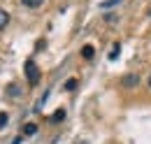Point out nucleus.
<instances>
[{
	"mask_svg": "<svg viewBox=\"0 0 151 144\" xmlns=\"http://www.w3.org/2000/svg\"><path fill=\"white\" fill-rule=\"evenodd\" d=\"M149 86H151V74H149Z\"/></svg>",
	"mask_w": 151,
	"mask_h": 144,
	"instance_id": "13",
	"label": "nucleus"
},
{
	"mask_svg": "<svg viewBox=\"0 0 151 144\" xmlns=\"http://www.w3.org/2000/svg\"><path fill=\"white\" fill-rule=\"evenodd\" d=\"M93 54H95V49L91 47V44H86V47L81 49V56H84L86 60H91V58H93Z\"/></svg>",
	"mask_w": 151,
	"mask_h": 144,
	"instance_id": "3",
	"label": "nucleus"
},
{
	"mask_svg": "<svg viewBox=\"0 0 151 144\" xmlns=\"http://www.w3.org/2000/svg\"><path fill=\"white\" fill-rule=\"evenodd\" d=\"M7 23H9V14H7L5 9H0V30H2Z\"/></svg>",
	"mask_w": 151,
	"mask_h": 144,
	"instance_id": "5",
	"label": "nucleus"
},
{
	"mask_svg": "<svg viewBox=\"0 0 151 144\" xmlns=\"http://www.w3.org/2000/svg\"><path fill=\"white\" fill-rule=\"evenodd\" d=\"M119 2H123V0H102L100 2V9H112L114 5H119Z\"/></svg>",
	"mask_w": 151,
	"mask_h": 144,
	"instance_id": "4",
	"label": "nucleus"
},
{
	"mask_svg": "<svg viewBox=\"0 0 151 144\" xmlns=\"http://www.w3.org/2000/svg\"><path fill=\"white\" fill-rule=\"evenodd\" d=\"M119 49H121V47H119V44H114V49L109 51V60H116V58H119Z\"/></svg>",
	"mask_w": 151,
	"mask_h": 144,
	"instance_id": "10",
	"label": "nucleus"
},
{
	"mask_svg": "<svg viewBox=\"0 0 151 144\" xmlns=\"http://www.w3.org/2000/svg\"><path fill=\"white\" fill-rule=\"evenodd\" d=\"M77 89V79H68L65 81V91H75Z\"/></svg>",
	"mask_w": 151,
	"mask_h": 144,
	"instance_id": "9",
	"label": "nucleus"
},
{
	"mask_svg": "<svg viewBox=\"0 0 151 144\" xmlns=\"http://www.w3.org/2000/svg\"><path fill=\"white\" fill-rule=\"evenodd\" d=\"M35 132H37V126H35V123H26V126H23V135H35Z\"/></svg>",
	"mask_w": 151,
	"mask_h": 144,
	"instance_id": "6",
	"label": "nucleus"
},
{
	"mask_svg": "<svg viewBox=\"0 0 151 144\" xmlns=\"http://www.w3.org/2000/svg\"><path fill=\"white\" fill-rule=\"evenodd\" d=\"M21 2H23L26 7H33V9H35V7H40V5L44 2V0H21Z\"/></svg>",
	"mask_w": 151,
	"mask_h": 144,
	"instance_id": "7",
	"label": "nucleus"
},
{
	"mask_svg": "<svg viewBox=\"0 0 151 144\" xmlns=\"http://www.w3.org/2000/svg\"><path fill=\"white\" fill-rule=\"evenodd\" d=\"M5 126H7V114H5V112H0V130H2Z\"/></svg>",
	"mask_w": 151,
	"mask_h": 144,
	"instance_id": "11",
	"label": "nucleus"
},
{
	"mask_svg": "<svg viewBox=\"0 0 151 144\" xmlns=\"http://www.w3.org/2000/svg\"><path fill=\"white\" fill-rule=\"evenodd\" d=\"M51 119H54V121H63V119H65V109H56Z\"/></svg>",
	"mask_w": 151,
	"mask_h": 144,
	"instance_id": "8",
	"label": "nucleus"
},
{
	"mask_svg": "<svg viewBox=\"0 0 151 144\" xmlns=\"http://www.w3.org/2000/svg\"><path fill=\"white\" fill-rule=\"evenodd\" d=\"M139 84V77L137 74H126L123 79H121V86H126V89H132V86H137Z\"/></svg>",
	"mask_w": 151,
	"mask_h": 144,
	"instance_id": "2",
	"label": "nucleus"
},
{
	"mask_svg": "<svg viewBox=\"0 0 151 144\" xmlns=\"http://www.w3.org/2000/svg\"><path fill=\"white\" fill-rule=\"evenodd\" d=\"M26 77H28V84L30 86H35L40 81V70H37V65H35V60H26Z\"/></svg>",
	"mask_w": 151,
	"mask_h": 144,
	"instance_id": "1",
	"label": "nucleus"
},
{
	"mask_svg": "<svg viewBox=\"0 0 151 144\" xmlns=\"http://www.w3.org/2000/svg\"><path fill=\"white\" fill-rule=\"evenodd\" d=\"M21 91L17 89V84H12V86H9V95H19Z\"/></svg>",
	"mask_w": 151,
	"mask_h": 144,
	"instance_id": "12",
	"label": "nucleus"
}]
</instances>
